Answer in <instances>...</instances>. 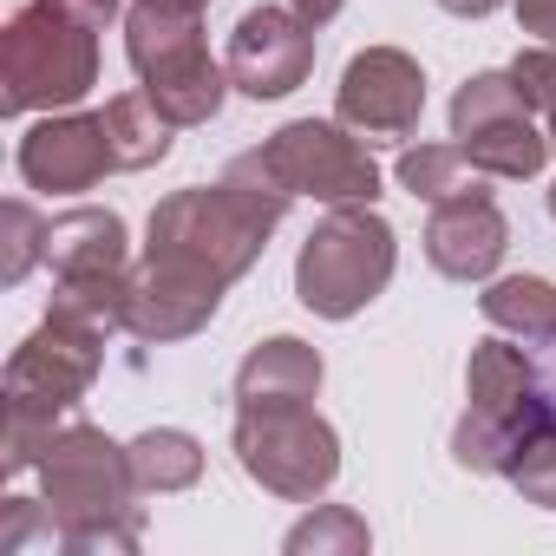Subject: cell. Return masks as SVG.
<instances>
[{"instance_id": "4fadbf2b", "label": "cell", "mask_w": 556, "mask_h": 556, "mask_svg": "<svg viewBox=\"0 0 556 556\" xmlns=\"http://www.w3.org/2000/svg\"><path fill=\"white\" fill-rule=\"evenodd\" d=\"M105 170H118L112 138H105V112H47L21 138V177H27V190L79 197V190L105 184Z\"/></svg>"}, {"instance_id": "f1b7e54d", "label": "cell", "mask_w": 556, "mask_h": 556, "mask_svg": "<svg viewBox=\"0 0 556 556\" xmlns=\"http://www.w3.org/2000/svg\"><path fill=\"white\" fill-rule=\"evenodd\" d=\"M445 14H458V21H484V14H497L504 0H439Z\"/></svg>"}, {"instance_id": "30bf717a", "label": "cell", "mask_w": 556, "mask_h": 556, "mask_svg": "<svg viewBox=\"0 0 556 556\" xmlns=\"http://www.w3.org/2000/svg\"><path fill=\"white\" fill-rule=\"evenodd\" d=\"M334 118L367 144H406L426 118V73L406 47H367L334 86Z\"/></svg>"}, {"instance_id": "44dd1931", "label": "cell", "mask_w": 556, "mask_h": 556, "mask_svg": "<svg viewBox=\"0 0 556 556\" xmlns=\"http://www.w3.org/2000/svg\"><path fill=\"white\" fill-rule=\"evenodd\" d=\"M530 99L517 92L510 73H471L458 92H452V138H471L484 125H504V118H523Z\"/></svg>"}, {"instance_id": "5b68a950", "label": "cell", "mask_w": 556, "mask_h": 556, "mask_svg": "<svg viewBox=\"0 0 556 556\" xmlns=\"http://www.w3.org/2000/svg\"><path fill=\"white\" fill-rule=\"evenodd\" d=\"M125 60L144 79L151 105L184 131L210 125L229 99V66L203 47V8L197 0H131L125 8Z\"/></svg>"}, {"instance_id": "6da1fadb", "label": "cell", "mask_w": 556, "mask_h": 556, "mask_svg": "<svg viewBox=\"0 0 556 556\" xmlns=\"http://www.w3.org/2000/svg\"><path fill=\"white\" fill-rule=\"evenodd\" d=\"M295 190L268 170L262 144L242 151L216 184L170 190L151 210L144 262H138V295H131V334L144 348L190 341L216 321L229 282L262 262L268 236L282 229Z\"/></svg>"}, {"instance_id": "7a4b0ae2", "label": "cell", "mask_w": 556, "mask_h": 556, "mask_svg": "<svg viewBox=\"0 0 556 556\" xmlns=\"http://www.w3.org/2000/svg\"><path fill=\"white\" fill-rule=\"evenodd\" d=\"M138 471L131 452L118 439H105L99 426L73 419L53 432V445L40 452V504L60 530V549H86V556H131L144 543V510H138Z\"/></svg>"}, {"instance_id": "8fae6325", "label": "cell", "mask_w": 556, "mask_h": 556, "mask_svg": "<svg viewBox=\"0 0 556 556\" xmlns=\"http://www.w3.org/2000/svg\"><path fill=\"white\" fill-rule=\"evenodd\" d=\"M229 86L249 99H289L315 73V27L295 8H249L229 34Z\"/></svg>"}, {"instance_id": "83f0119b", "label": "cell", "mask_w": 556, "mask_h": 556, "mask_svg": "<svg viewBox=\"0 0 556 556\" xmlns=\"http://www.w3.org/2000/svg\"><path fill=\"white\" fill-rule=\"evenodd\" d=\"M289 8H295V14H302V21H308L315 34H321V27H328V21H334L341 8H348V0H289Z\"/></svg>"}, {"instance_id": "484cf974", "label": "cell", "mask_w": 556, "mask_h": 556, "mask_svg": "<svg viewBox=\"0 0 556 556\" xmlns=\"http://www.w3.org/2000/svg\"><path fill=\"white\" fill-rule=\"evenodd\" d=\"M510 8H517V27H523L530 40L556 47V0H510Z\"/></svg>"}, {"instance_id": "52a82bcc", "label": "cell", "mask_w": 556, "mask_h": 556, "mask_svg": "<svg viewBox=\"0 0 556 556\" xmlns=\"http://www.w3.org/2000/svg\"><path fill=\"white\" fill-rule=\"evenodd\" d=\"M99 86V34L47 0L8 21L0 34V112L27 118V112H73Z\"/></svg>"}, {"instance_id": "1f68e13d", "label": "cell", "mask_w": 556, "mask_h": 556, "mask_svg": "<svg viewBox=\"0 0 556 556\" xmlns=\"http://www.w3.org/2000/svg\"><path fill=\"white\" fill-rule=\"evenodd\" d=\"M197 8H210V0H197Z\"/></svg>"}, {"instance_id": "2e32d148", "label": "cell", "mask_w": 556, "mask_h": 556, "mask_svg": "<svg viewBox=\"0 0 556 556\" xmlns=\"http://www.w3.org/2000/svg\"><path fill=\"white\" fill-rule=\"evenodd\" d=\"M484 321L523 348H556V282L543 275H497V282L478 295Z\"/></svg>"}, {"instance_id": "9c48e42d", "label": "cell", "mask_w": 556, "mask_h": 556, "mask_svg": "<svg viewBox=\"0 0 556 556\" xmlns=\"http://www.w3.org/2000/svg\"><path fill=\"white\" fill-rule=\"evenodd\" d=\"M268 170L282 177L295 197H315V203H374L380 197V164L367 157V144L334 118H295L282 125L268 144H262Z\"/></svg>"}, {"instance_id": "9a60e30c", "label": "cell", "mask_w": 556, "mask_h": 556, "mask_svg": "<svg viewBox=\"0 0 556 556\" xmlns=\"http://www.w3.org/2000/svg\"><path fill=\"white\" fill-rule=\"evenodd\" d=\"M321 374L328 367H321V354L308 341L275 334V341H262V348L242 354V367H236V406H302V400L321 393Z\"/></svg>"}, {"instance_id": "7402d4cb", "label": "cell", "mask_w": 556, "mask_h": 556, "mask_svg": "<svg viewBox=\"0 0 556 556\" xmlns=\"http://www.w3.org/2000/svg\"><path fill=\"white\" fill-rule=\"evenodd\" d=\"M367 543H374V530H367V517L348 510V504H321L315 517H302V523L282 536L289 556H361Z\"/></svg>"}, {"instance_id": "ffe728a7", "label": "cell", "mask_w": 556, "mask_h": 556, "mask_svg": "<svg viewBox=\"0 0 556 556\" xmlns=\"http://www.w3.org/2000/svg\"><path fill=\"white\" fill-rule=\"evenodd\" d=\"M393 177H400V190L419 197V203H439V197L478 184V170H471V157L458 151V138H452V144H406L400 164H393Z\"/></svg>"}, {"instance_id": "7c38bea8", "label": "cell", "mask_w": 556, "mask_h": 556, "mask_svg": "<svg viewBox=\"0 0 556 556\" xmlns=\"http://www.w3.org/2000/svg\"><path fill=\"white\" fill-rule=\"evenodd\" d=\"M504 249H510V223H504V210H497V197L484 184H465V190L432 203L426 262L445 275V282H491Z\"/></svg>"}, {"instance_id": "4dcf8cb0", "label": "cell", "mask_w": 556, "mask_h": 556, "mask_svg": "<svg viewBox=\"0 0 556 556\" xmlns=\"http://www.w3.org/2000/svg\"><path fill=\"white\" fill-rule=\"evenodd\" d=\"M549 216H556V184H549Z\"/></svg>"}, {"instance_id": "603a6c76", "label": "cell", "mask_w": 556, "mask_h": 556, "mask_svg": "<svg viewBox=\"0 0 556 556\" xmlns=\"http://www.w3.org/2000/svg\"><path fill=\"white\" fill-rule=\"evenodd\" d=\"M0 236H8V249H0V282L21 289L34 275V262H47V223H40V210L27 197H14L0 210Z\"/></svg>"}, {"instance_id": "d4e9b609", "label": "cell", "mask_w": 556, "mask_h": 556, "mask_svg": "<svg viewBox=\"0 0 556 556\" xmlns=\"http://www.w3.org/2000/svg\"><path fill=\"white\" fill-rule=\"evenodd\" d=\"M510 79H517V92L530 99V112L556 118V47L530 40V47H523V53L510 60Z\"/></svg>"}, {"instance_id": "3957f363", "label": "cell", "mask_w": 556, "mask_h": 556, "mask_svg": "<svg viewBox=\"0 0 556 556\" xmlns=\"http://www.w3.org/2000/svg\"><path fill=\"white\" fill-rule=\"evenodd\" d=\"M556 419V393L523 341H478L465 361V419L452 426V458L484 478H510L517 452Z\"/></svg>"}, {"instance_id": "277c9868", "label": "cell", "mask_w": 556, "mask_h": 556, "mask_svg": "<svg viewBox=\"0 0 556 556\" xmlns=\"http://www.w3.org/2000/svg\"><path fill=\"white\" fill-rule=\"evenodd\" d=\"M105 367V334H86L60 315H47L8 361V439H0V471H27L60 432V413L86 400V387Z\"/></svg>"}, {"instance_id": "e0dca14e", "label": "cell", "mask_w": 556, "mask_h": 556, "mask_svg": "<svg viewBox=\"0 0 556 556\" xmlns=\"http://www.w3.org/2000/svg\"><path fill=\"white\" fill-rule=\"evenodd\" d=\"M458 151L471 157L478 177L523 184V177L543 170V157H549V131H536V112H523V118H504V125H484V131L458 138Z\"/></svg>"}, {"instance_id": "d6a6232c", "label": "cell", "mask_w": 556, "mask_h": 556, "mask_svg": "<svg viewBox=\"0 0 556 556\" xmlns=\"http://www.w3.org/2000/svg\"><path fill=\"white\" fill-rule=\"evenodd\" d=\"M549 393H556V380H549Z\"/></svg>"}, {"instance_id": "ba28073f", "label": "cell", "mask_w": 556, "mask_h": 556, "mask_svg": "<svg viewBox=\"0 0 556 556\" xmlns=\"http://www.w3.org/2000/svg\"><path fill=\"white\" fill-rule=\"evenodd\" d=\"M236 465L289 504H315L334 478H341V432L315 413V400L302 406H236Z\"/></svg>"}, {"instance_id": "4316f807", "label": "cell", "mask_w": 556, "mask_h": 556, "mask_svg": "<svg viewBox=\"0 0 556 556\" xmlns=\"http://www.w3.org/2000/svg\"><path fill=\"white\" fill-rule=\"evenodd\" d=\"M47 8H60V14H73V21H86L92 34H105V27L118 21V0H47Z\"/></svg>"}, {"instance_id": "ac0fdd59", "label": "cell", "mask_w": 556, "mask_h": 556, "mask_svg": "<svg viewBox=\"0 0 556 556\" xmlns=\"http://www.w3.org/2000/svg\"><path fill=\"white\" fill-rule=\"evenodd\" d=\"M170 131H177V125L151 105L144 86L105 99V138H112L118 170H151V164H164V157H170Z\"/></svg>"}, {"instance_id": "f546056e", "label": "cell", "mask_w": 556, "mask_h": 556, "mask_svg": "<svg viewBox=\"0 0 556 556\" xmlns=\"http://www.w3.org/2000/svg\"><path fill=\"white\" fill-rule=\"evenodd\" d=\"M549 151H556V118H549Z\"/></svg>"}, {"instance_id": "8992f818", "label": "cell", "mask_w": 556, "mask_h": 556, "mask_svg": "<svg viewBox=\"0 0 556 556\" xmlns=\"http://www.w3.org/2000/svg\"><path fill=\"white\" fill-rule=\"evenodd\" d=\"M393 268H400L393 223L374 203H334L295 255V302L321 321H354L367 302L387 295Z\"/></svg>"}, {"instance_id": "cb8c5ba5", "label": "cell", "mask_w": 556, "mask_h": 556, "mask_svg": "<svg viewBox=\"0 0 556 556\" xmlns=\"http://www.w3.org/2000/svg\"><path fill=\"white\" fill-rule=\"evenodd\" d=\"M510 484L523 491V504H543V510H556V419L517 452V465H510Z\"/></svg>"}, {"instance_id": "5bb4252c", "label": "cell", "mask_w": 556, "mask_h": 556, "mask_svg": "<svg viewBox=\"0 0 556 556\" xmlns=\"http://www.w3.org/2000/svg\"><path fill=\"white\" fill-rule=\"evenodd\" d=\"M47 268L53 282H73V275H125L131 268V236L118 210L79 203L66 216L47 223Z\"/></svg>"}, {"instance_id": "d6986e66", "label": "cell", "mask_w": 556, "mask_h": 556, "mask_svg": "<svg viewBox=\"0 0 556 556\" xmlns=\"http://www.w3.org/2000/svg\"><path fill=\"white\" fill-rule=\"evenodd\" d=\"M125 452H131V471H138L144 497H170V491H190L203 478V445L190 432H177V426H151Z\"/></svg>"}]
</instances>
